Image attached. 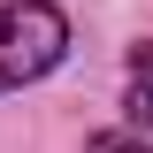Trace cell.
<instances>
[{"label":"cell","mask_w":153,"mask_h":153,"mask_svg":"<svg viewBox=\"0 0 153 153\" xmlns=\"http://www.w3.org/2000/svg\"><path fill=\"white\" fill-rule=\"evenodd\" d=\"M123 115H130L138 130H153V38L130 46V92H123Z\"/></svg>","instance_id":"cell-2"},{"label":"cell","mask_w":153,"mask_h":153,"mask_svg":"<svg viewBox=\"0 0 153 153\" xmlns=\"http://www.w3.org/2000/svg\"><path fill=\"white\" fill-rule=\"evenodd\" d=\"M69 54V16L54 0H0V92H23Z\"/></svg>","instance_id":"cell-1"},{"label":"cell","mask_w":153,"mask_h":153,"mask_svg":"<svg viewBox=\"0 0 153 153\" xmlns=\"http://www.w3.org/2000/svg\"><path fill=\"white\" fill-rule=\"evenodd\" d=\"M92 153H153L146 138H92Z\"/></svg>","instance_id":"cell-3"}]
</instances>
